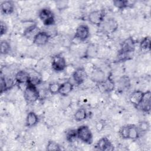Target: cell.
Instances as JSON below:
<instances>
[{"mask_svg": "<svg viewBox=\"0 0 151 151\" xmlns=\"http://www.w3.org/2000/svg\"><path fill=\"white\" fill-rule=\"evenodd\" d=\"M136 42L132 37L125 39L121 44L120 49L118 51L116 59L118 62L124 61L128 59L129 54L134 52Z\"/></svg>", "mask_w": 151, "mask_h": 151, "instance_id": "1", "label": "cell"}, {"mask_svg": "<svg viewBox=\"0 0 151 151\" xmlns=\"http://www.w3.org/2000/svg\"><path fill=\"white\" fill-rule=\"evenodd\" d=\"M119 133L120 136L123 139L136 140L140 136L137 126L134 124H127L123 126L120 127Z\"/></svg>", "mask_w": 151, "mask_h": 151, "instance_id": "2", "label": "cell"}, {"mask_svg": "<svg viewBox=\"0 0 151 151\" xmlns=\"http://www.w3.org/2000/svg\"><path fill=\"white\" fill-rule=\"evenodd\" d=\"M40 97V91L37 86L29 81L25 86L24 91V97L28 103H34L37 101Z\"/></svg>", "mask_w": 151, "mask_h": 151, "instance_id": "3", "label": "cell"}, {"mask_svg": "<svg viewBox=\"0 0 151 151\" xmlns=\"http://www.w3.org/2000/svg\"><path fill=\"white\" fill-rule=\"evenodd\" d=\"M77 138L82 142L91 145L93 142V137L91 130L87 125L80 126L77 129Z\"/></svg>", "mask_w": 151, "mask_h": 151, "instance_id": "4", "label": "cell"}, {"mask_svg": "<svg viewBox=\"0 0 151 151\" xmlns=\"http://www.w3.org/2000/svg\"><path fill=\"white\" fill-rule=\"evenodd\" d=\"M38 17L45 26L50 27L55 24L54 14L50 8H43L41 9L38 12Z\"/></svg>", "mask_w": 151, "mask_h": 151, "instance_id": "5", "label": "cell"}, {"mask_svg": "<svg viewBox=\"0 0 151 151\" xmlns=\"http://www.w3.org/2000/svg\"><path fill=\"white\" fill-rule=\"evenodd\" d=\"M106 12L104 9L95 10L90 12L88 15V21L94 25L100 26L104 20Z\"/></svg>", "mask_w": 151, "mask_h": 151, "instance_id": "6", "label": "cell"}, {"mask_svg": "<svg viewBox=\"0 0 151 151\" xmlns=\"http://www.w3.org/2000/svg\"><path fill=\"white\" fill-rule=\"evenodd\" d=\"M99 27H101V30L103 32L110 34L114 33L117 29L119 24L114 18H110L106 20H104Z\"/></svg>", "mask_w": 151, "mask_h": 151, "instance_id": "7", "label": "cell"}, {"mask_svg": "<svg viewBox=\"0 0 151 151\" xmlns=\"http://www.w3.org/2000/svg\"><path fill=\"white\" fill-rule=\"evenodd\" d=\"M51 67L56 72L63 71L67 67L65 58L61 54L55 55L51 60Z\"/></svg>", "mask_w": 151, "mask_h": 151, "instance_id": "8", "label": "cell"}, {"mask_svg": "<svg viewBox=\"0 0 151 151\" xmlns=\"http://www.w3.org/2000/svg\"><path fill=\"white\" fill-rule=\"evenodd\" d=\"M90 28L86 24H81L77 27L74 38L80 41H85L90 36Z\"/></svg>", "mask_w": 151, "mask_h": 151, "instance_id": "9", "label": "cell"}, {"mask_svg": "<svg viewBox=\"0 0 151 151\" xmlns=\"http://www.w3.org/2000/svg\"><path fill=\"white\" fill-rule=\"evenodd\" d=\"M137 109L146 113H150L151 109V92L150 90L144 92L142 100Z\"/></svg>", "mask_w": 151, "mask_h": 151, "instance_id": "10", "label": "cell"}, {"mask_svg": "<svg viewBox=\"0 0 151 151\" xmlns=\"http://www.w3.org/2000/svg\"><path fill=\"white\" fill-rule=\"evenodd\" d=\"M50 38L51 35L48 32L44 31H40L34 36L32 42L37 45L42 46L47 44Z\"/></svg>", "mask_w": 151, "mask_h": 151, "instance_id": "11", "label": "cell"}, {"mask_svg": "<svg viewBox=\"0 0 151 151\" xmlns=\"http://www.w3.org/2000/svg\"><path fill=\"white\" fill-rule=\"evenodd\" d=\"M72 77L76 84L80 85L87 79L88 74L84 68L79 67L74 71L72 74Z\"/></svg>", "mask_w": 151, "mask_h": 151, "instance_id": "12", "label": "cell"}, {"mask_svg": "<svg viewBox=\"0 0 151 151\" xmlns=\"http://www.w3.org/2000/svg\"><path fill=\"white\" fill-rule=\"evenodd\" d=\"M95 148L97 150L101 151H112L114 150V146L111 142L107 137L100 138L96 143Z\"/></svg>", "mask_w": 151, "mask_h": 151, "instance_id": "13", "label": "cell"}, {"mask_svg": "<svg viewBox=\"0 0 151 151\" xmlns=\"http://www.w3.org/2000/svg\"><path fill=\"white\" fill-rule=\"evenodd\" d=\"M144 92L139 90H136L133 91L129 96V101L131 104L133 105V106L137 108L139 105L140 104L143 96Z\"/></svg>", "mask_w": 151, "mask_h": 151, "instance_id": "14", "label": "cell"}, {"mask_svg": "<svg viewBox=\"0 0 151 151\" xmlns=\"http://www.w3.org/2000/svg\"><path fill=\"white\" fill-rule=\"evenodd\" d=\"M74 84L70 81H66L60 84L58 94L63 97L67 96L73 90Z\"/></svg>", "mask_w": 151, "mask_h": 151, "instance_id": "15", "label": "cell"}, {"mask_svg": "<svg viewBox=\"0 0 151 151\" xmlns=\"http://www.w3.org/2000/svg\"><path fill=\"white\" fill-rule=\"evenodd\" d=\"M1 11L4 15H11L14 11L15 5L12 1H4L1 3Z\"/></svg>", "mask_w": 151, "mask_h": 151, "instance_id": "16", "label": "cell"}, {"mask_svg": "<svg viewBox=\"0 0 151 151\" xmlns=\"http://www.w3.org/2000/svg\"><path fill=\"white\" fill-rule=\"evenodd\" d=\"M30 80V74L25 70H19L15 75V80L18 84H27Z\"/></svg>", "mask_w": 151, "mask_h": 151, "instance_id": "17", "label": "cell"}, {"mask_svg": "<svg viewBox=\"0 0 151 151\" xmlns=\"http://www.w3.org/2000/svg\"><path fill=\"white\" fill-rule=\"evenodd\" d=\"M14 83L13 79L9 77H6L5 76H4L2 75L1 76V81H0L1 93L2 94L3 93L11 88L14 86Z\"/></svg>", "mask_w": 151, "mask_h": 151, "instance_id": "18", "label": "cell"}, {"mask_svg": "<svg viewBox=\"0 0 151 151\" xmlns=\"http://www.w3.org/2000/svg\"><path fill=\"white\" fill-rule=\"evenodd\" d=\"M39 118L37 114L33 111H30L27 115L25 120V126L27 127H32L37 124Z\"/></svg>", "mask_w": 151, "mask_h": 151, "instance_id": "19", "label": "cell"}, {"mask_svg": "<svg viewBox=\"0 0 151 151\" xmlns=\"http://www.w3.org/2000/svg\"><path fill=\"white\" fill-rule=\"evenodd\" d=\"M91 79L93 81L100 84L106 80L104 73L99 68H95L91 72Z\"/></svg>", "mask_w": 151, "mask_h": 151, "instance_id": "20", "label": "cell"}, {"mask_svg": "<svg viewBox=\"0 0 151 151\" xmlns=\"http://www.w3.org/2000/svg\"><path fill=\"white\" fill-rule=\"evenodd\" d=\"M135 2V1L129 0H115L113 1L114 6L120 9L132 8L134 5Z\"/></svg>", "mask_w": 151, "mask_h": 151, "instance_id": "21", "label": "cell"}, {"mask_svg": "<svg viewBox=\"0 0 151 151\" xmlns=\"http://www.w3.org/2000/svg\"><path fill=\"white\" fill-rule=\"evenodd\" d=\"M99 84L100 85L101 88L104 92H110L112 91L114 87V84L113 81L109 77L106 78V80L104 81Z\"/></svg>", "mask_w": 151, "mask_h": 151, "instance_id": "22", "label": "cell"}, {"mask_svg": "<svg viewBox=\"0 0 151 151\" xmlns=\"http://www.w3.org/2000/svg\"><path fill=\"white\" fill-rule=\"evenodd\" d=\"M88 116L86 110L84 108H79L74 114V119L76 122H82L87 119Z\"/></svg>", "mask_w": 151, "mask_h": 151, "instance_id": "23", "label": "cell"}, {"mask_svg": "<svg viewBox=\"0 0 151 151\" xmlns=\"http://www.w3.org/2000/svg\"><path fill=\"white\" fill-rule=\"evenodd\" d=\"M139 47L142 51L149 52L150 51V39L149 37H145L142 39L139 44Z\"/></svg>", "mask_w": 151, "mask_h": 151, "instance_id": "24", "label": "cell"}, {"mask_svg": "<svg viewBox=\"0 0 151 151\" xmlns=\"http://www.w3.org/2000/svg\"><path fill=\"white\" fill-rule=\"evenodd\" d=\"M65 138L66 140L69 143L74 142L77 138V129H69L65 133Z\"/></svg>", "mask_w": 151, "mask_h": 151, "instance_id": "25", "label": "cell"}, {"mask_svg": "<svg viewBox=\"0 0 151 151\" xmlns=\"http://www.w3.org/2000/svg\"><path fill=\"white\" fill-rule=\"evenodd\" d=\"M11 50V45L9 42L6 40H2L1 41V55L8 54Z\"/></svg>", "mask_w": 151, "mask_h": 151, "instance_id": "26", "label": "cell"}, {"mask_svg": "<svg viewBox=\"0 0 151 151\" xmlns=\"http://www.w3.org/2000/svg\"><path fill=\"white\" fill-rule=\"evenodd\" d=\"M46 150L48 151H60L61 150L60 145L53 140H49L46 146Z\"/></svg>", "mask_w": 151, "mask_h": 151, "instance_id": "27", "label": "cell"}, {"mask_svg": "<svg viewBox=\"0 0 151 151\" xmlns=\"http://www.w3.org/2000/svg\"><path fill=\"white\" fill-rule=\"evenodd\" d=\"M60 83L58 82H52L49 84L48 90L51 94H58Z\"/></svg>", "mask_w": 151, "mask_h": 151, "instance_id": "28", "label": "cell"}, {"mask_svg": "<svg viewBox=\"0 0 151 151\" xmlns=\"http://www.w3.org/2000/svg\"><path fill=\"white\" fill-rule=\"evenodd\" d=\"M137 128L140 132V133H146L149 131L150 129V124L147 121H142L139 123V125L137 126Z\"/></svg>", "mask_w": 151, "mask_h": 151, "instance_id": "29", "label": "cell"}, {"mask_svg": "<svg viewBox=\"0 0 151 151\" xmlns=\"http://www.w3.org/2000/svg\"><path fill=\"white\" fill-rule=\"evenodd\" d=\"M130 79L126 76L121 77L119 80V86L122 89L128 88L130 86Z\"/></svg>", "mask_w": 151, "mask_h": 151, "instance_id": "30", "label": "cell"}, {"mask_svg": "<svg viewBox=\"0 0 151 151\" xmlns=\"http://www.w3.org/2000/svg\"><path fill=\"white\" fill-rule=\"evenodd\" d=\"M37 28V27L35 24H32L30 26H29L28 28H27L24 31V35L25 37H29L33 32H35L36 29Z\"/></svg>", "mask_w": 151, "mask_h": 151, "instance_id": "31", "label": "cell"}, {"mask_svg": "<svg viewBox=\"0 0 151 151\" xmlns=\"http://www.w3.org/2000/svg\"><path fill=\"white\" fill-rule=\"evenodd\" d=\"M8 31V26L3 21H1L0 22V33L1 35L2 36L3 35L5 34Z\"/></svg>", "mask_w": 151, "mask_h": 151, "instance_id": "32", "label": "cell"}]
</instances>
